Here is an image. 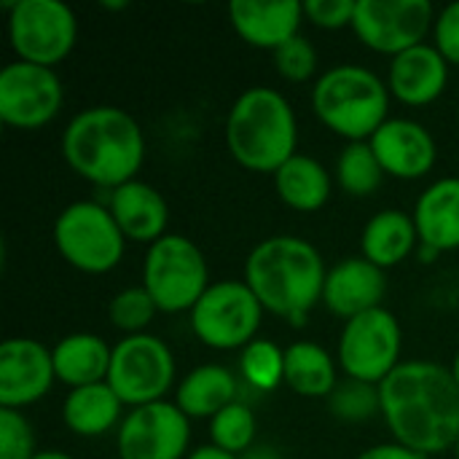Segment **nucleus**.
I'll return each instance as SVG.
<instances>
[{
  "instance_id": "obj_4",
  "label": "nucleus",
  "mask_w": 459,
  "mask_h": 459,
  "mask_svg": "<svg viewBox=\"0 0 459 459\" xmlns=\"http://www.w3.org/2000/svg\"><path fill=\"white\" fill-rule=\"evenodd\" d=\"M231 159L250 172L274 175L299 151V121L285 94L272 86L245 89L223 126Z\"/></svg>"
},
{
  "instance_id": "obj_21",
  "label": "nucleus",
  "mask_w": 459,
  "mask_h": 459,
  "mask_svg": "<svg viewBox=\"0 0 459 459\" xmlns=\"http://www.w3.org/2000/svg\"><path fill=\"white\" fill-rule=\"evenodd\" d=\"M420 245L438 253L459 250V178L430 183L411 210Z\"/></svg>"
},
{
  "instance_id": "obj_11",
  "label": "nucleus",
  "mask_w": 459,
  "mask_h": 459,
  "mask_svg": "<svg viewBox=\"0 0 459 459\" xmlns=\"http://www.w3.org/2000/svg\"><path fill=\"white\" fill-rule=\"evenodd\" d=\"M403 331L398 317L379 307L360 317H352L344 323L339 333L336 360L347 379L382 385L403 360Z\"/></svg>"
},
{
  "instance_id": "obj_9",
  "label": "nucleus",
  "mask_w": 459,
  "mask_h": 459,
  "mask_svg": "<svg viewBox=\"0 0 459 459\" xmlns=\"http://www.w3.org/2000/svg\"><path fill=\"white\" fill-rule=\"evenodd\" d=\"M264 312L245 280H218L191 309V331L210 350L242 352L258 339Z\"/></svg>"
},
{
  "instance_id": "obj_3",
  "label": "nucleus",
  "mask_w": 459,
  "mask_h": 459,
  "mask_svg": "<svg viewBox=\"0 0 459 459\" xmlns=\"http://www.w3.org/2000/svg\"><path fill=\"white\" fill-rule=\"evenodd\" d=\"M62 156L78 178L113 191L137 180L145 161V134L137 118L124 108L94 105L67 121Z\"/></svg>"
},
{
  "instance_id": "obj_32",
  "label": "nucleus",
  "mask_w": 459,
  "mask_h": 459,
  "mask_svg": "<svg viewBox=\"0 0 459 459\" xmlns=\"http://www.w3.org/2000/svg\"><path fill=\"white\" fill-rule=\"evenodd\" d=\"M156 312H159V307L153 304L151 293H148L143 285L118 290V293L110 299V307H108L110 323H113L118 331H124L126 336L148 333L145 328L153 323Z\"/></svg>"
},
{
  "instance_id": "obj_28",
  "label": "nucleus",
  "mask_w": 459,
  "mask_h": 459,
  "mask_svg": "<svg viewBox=\"0 0 459 459\" xmlns=\"http://www.w3.org/2000/svg\"><path fill=\"white\" fill-rule=\"evenodd\" d=\"M336 183L352 199H366L379 191L382 180L387 178L371 143H347L336 159Z\"/></svg>"
},
{
  "instance_id": "obj_6",
  "label": "nucleus",
  "mask_w": 459,
  "mask_h": 459,
  "mask_svg": "<svg viewBox=\"0 0 459 459\" xmlns=\"http://www.w3.org/2000/svg\"><path fill=\"white\" fill-rule=\"evenodd\" d=\"M140 285L151 293L159 312L180 315L191 312L212 282L204 253L188 237L167 234L148 247Z\"/></svg>"
},
{
  "instance_id": "obj_14",
  "label": "nucleus",
  "mask_w": 459,
  "mask_h": 459,
  "mask_svg": "<svg viewBox=\"0 0 459 459\" xmlns=\"http://www.w3.org/2000/svg\"><path fill=\"white\" fill-rule=\"evenodd\" d=\"M191 420L175 401L129 409L116 430L118 459H186L191 455Z\"/></svg>"
},
{
  "instance_id": "obj_39",
  "label": "nucleus",
  "mask_w": 459,
  "mask_h": 459,
  "mask_svg": "<svg viewBox=\"0 0 459 459\" xmlns=\"http://www.w3.org/2000/svg\"><path fill=\"white\" fill-rule=\"evenodd\" d=\"M239 459H282V455L274 446H269V444H255L253 449H247Z\"/></svg>"
},
{
  "instance_id": "obj_31",
  "label": "nucleus",
  "mask_w": 459,
  "mask_h": 459,
  "mask_svg": "<svg viewBox=\"0 0 459 459\" xmlns=\"http://www.w3.org/2000/svg\"><path fill=\"white\" fill-rule=\"evenodd\" d=\"M328 411L339 422H366L382 414V398H379V385L358 382V379H344L336 385V390L328 395Z\"/></svg>"
},
{
  "instance_id": "obj_20",
  "label": "nucleus",
  "mask_w": 459,
  "mask_h": 459,
  "mask_svg": "<svg viewBox=\"0 0 459 459\" xmlns=\"http://www.w3.org/2000/svg\"><path fill=\"white\" fill-rule=\"evenodd\" d=\"M108 210L116 218L126 242L153 245L167 237L169 223V204L145 180H129L113 191H108Z\"/></svg>"
},
{
  "instance_id": "obj_8",
  "label": "nucleus",
  "mask_w": 459,
  "mask_h": 459,
  "mask_svg": "<svg viewBox=\"0 0 459 459\" xmlns=\"http://www.w3.org/2000/svg\"><path fill=\"white\" fill-rule=\"evenodd\" d=\"M8 43L16 59L56 67L78 40V19L62 0H8Z\"/></svg>"
},
{
  "instance_id": "obj_23",
  "label": "nucleus",
  "mask_w": 459,
  "mask_h": 459,
  "mask_svg": "<svg viewBox=\"0 0 459 459\" xmlns=\"http://www.w3.org/2000/svg\"><path fill=\"white\" fill-rule=\"evenodd\" d=\"M62 420L73 436L100 438L124 422V401L108 382L75 387L62 403Z\"/></svg>"
},
{
  "instance_id": "obj_38",
  "label": "nucleus",
  "mask_w": 459,
  "mask_h": 459,
  "mask_svg": "<svg viewBox=\"0 0 459 459\" xmlns=\"http://www.w3.org/2000/svg\"><path fill=\"white\" fill-rule=\"evenodd\" d=\"M186 459H239L237 455H229V452H223V449H218V446H212V444H207V446H196L191 455Z\"/></svg>"
},
{
  "instance_id": "obj_33",
  "label": "nucleus",
  "mask_w": 459,
  "mask_h": 459,
  "mask_svg": "<svg viewBox=\"0 0 459 459\" xmlns=\"http://www.w3.org/2000/svg\"><path fill=\"white\" fill-rule=\"evenodd\" d=\"M272 56H274V70L290 83H304L317 73V48L304 35H296Z\"/></svg>"
},
{
  "instance_id": "obj_42",
  "label": "nucleus",
  "mask_w": 459,
  "mask_h": 459,
  "mask_svg": "<svg viewBox=\"0 0 459 459\" xmlns=\"http://www.w3.org/2000/svg\"><path fill=\"white\" fill-rule=\"evenodd\" d=\"M449 368H452V374H455V382H457V387H459V352L455 355V363H452Z\"/></svg>"
},
{
  "instance_id": "obj_30",
  "label": "nucleus",
  "mask_w": 459,
  "mask_h": 459,
  "mask_svg": "<svg viewBox=\"0 0 459 459\" xmlns=\"http://www.w3.org/2000/svg\"><path fill=\"white\" fill-rule=\"evenodd\" d=\"M255 433H258V420L253 409L242 401H234L223 411H218L210 420V444L242 457L247 449L255 446Z\"/></svg>"
},
{
  "instance_id": "obj_15",
  "label": "nucleus",
  "mask_w": 459,
  "mask_h": 459,
  "mask_svg": "<svg viewBox=\"0 0 459 459\" xmlns=\"http://www.w3.org/2000/svg\"><path fill=\"white\" fill-rule=\"evenodd\" d=\"M56 382L51 350L38 339L13 336L0 344V406L22 411L48 395Z\"/></svg>"
},
{
  "instance_id": "obj_5",
  "label": "nucleus",
  "mask_w": 459,
  "mask_h": 459,
  "mask_svg": "<svg viewBox=\"0 0 459 459\" xmlns=\"http://www.w3.org/2000/svg\"><path fill=\"white\" fill-rule=\"evenodd\" d=\"M317 121L347 143H366L390 118V89L374 70L360 65L328 67L312 86Z\"/></svg>"
},
{
  "instance_id": "obj_17",
  "label": "nucleus",
  "mask_w": 459,
  "mask_h": 459,
  "mask_svg": "<svg viewBox=\"0 0 459 459\" xmlns=\"http://www.w3.org/2000/svg\"><path fill=\"white\" fill-rule=\"evenodd\" d=\"M387 296V277L385 269L374 266L363 255L344 258L328 269L323 304L331 315L342 317L344 323L360 317L371 309H379Z\"/></svg>"
},
{
  "instance_id": "obj_43",
  "label": "nucleus",
  "mask_w": 459,
  "mask_h": 459,
  "mask_svg": "<svg viewBox=\"0 0 459 459\" xmlns=\"http://www.w3.org/2000/svg\"><path fill=\"white\" fill-rule=\"evenodd\" d=\"M455 457L459 459V438H457V444H455Z\"/></svg>"
},
{
  "instance_id": "obj_24",
  "label": "nucleus",
  "mask_w": 459,
  "mask_h": 459,
  "mask_svg": "<svg viewBox=\"0 0 459 459\" xmlns=\"http://www.w3.org/2000/svg\"><path fill=\"white\" fill-rule=\"evenodd\" d=\"M51 358H54L56 382L75 390V387L108 382L113 347L97 333H70L54 344Z\"/></svg>"
},
{
  "instance_id": "obj_29",
  "label": "nucleus",
  "mask_w": 459,
  "mask_h": 459,
  "mask_svg": "<svg viewBox=\"0 0 459 459\" xmlns=\"http://www.w3.org/2000/svg\"><path fill=\"white\" fill-rule=\"evenodd\" d=\"M239 377L258 393H272L285 385V350L272 339H255L239 352Z\"/></svg>"
},
{
  "instance_id": "obj_41",
  "label": "nucleus",
  "mask_w": 459,
  "mask_h": 459,
  "mask_svg": "<svg viewBox=\"0 0 459 459\" xmlns=\"http://www.w3.org/2000/svg\"><path fill=\"white\" fill-rule=\"evenodd\" d=\"M102 8H105V11H124V8H126V3H124V0H105V3H102Z\"/></svg>"
},
{
  "instance_id": "obj_25",
  "label": "nucleus",
  "mask_w": 459,
  "mask_h": 459,
  "mask_svg": "<svg viewBox=\"0 0 459 459\" xmlns=\"http://www.w3.org/2000/svg\"><path fill=\"white\" fill-rule=\"evenodd\" d=\"M239 382L226 366L204 363L186 374L175 387V403L188 420H212L218 411L237 401Z\"/></svg>"
},
{
  "instance_id": "obj_13",
  "label": "nucleus",
  "mask_w": 459,
  "mask_h": 459,
  "mask_svg": "<svg viewBox=\"0 0 459 459\" xmlns=\"http://www.w3.org/2000/svg\"><path fill=\"white\" fill-rule=\"evenodd\" d=\"M65 105V86L54 67L22 59L0 70V121L5 126L35 132L51 124Z\"/></svg>"
},
{
  "instance_id": "obj_1",
  "label": "nucleus",
  "mask_w": 459,
  "mask_h": 459,
  "mask_svg": "<svg viewBox=\"0 0 459 459\" xmlns=\"http://www.w3.org/2000/svg\"><path fill=\"white\" fill-rule=\"evenodd\" d=\"M379 398L393 441L422 457L455 449L459 387L449 366L436 360H403L379 385Z\"/></svg>"
},
{
  "instance_id": "obj_36",
  "label": "nucleus",
  "mask_w": 459,
  "mask_h": 459,
  "mask_svg": "<svg viewBox=\"0 0 459 459\" xmlns=\"http://www.w3.org/2000/svg\"><path fill=\"white\" fill-rule=\"evenodd\" d=\"M433 46L452 67H459V0L438 11L433 24Z\"/></svg>"
},
{
  "instance_id": "obj_37",
  "label": "nucleus",
  "mask_w": 459,
  "mask_h": 459,
  "mask_svg": "<svg viewBox=\"0 0 459 459\" xmlns=\"http://www.w3.org/2000/svg\"><path fill=\"white\" fill-rule=\"evenodd\" d=\"M358 459H425L422 455L411 452L409 446L398 444V441H390V444H377L366 452H360Z\"/></svg>"
},
{
  "instance_id": "obj_22",
  "label": "nucleus",
  "mask_w": 459,
  "mask_h": 459,
  "mask_svg": "<svg viewBox=\"0 0 459 459\" xmlns=\"http://www.w3.org/2000/svg\"><path fill=\"white\" fill-rule=\"evenodd\" d=\"M414 250H420V234L406 210H382L363 226L360 255L385 272L403 264Z\"/></svg>"
},
{
  "instance_id": "obj_16",
  "label": "nucleus",
  "mask_w": 459,
  "mask_h": 459,
  "mask_svg": "<svg viewBox=\"0 0 459 459\" xmlns=\"http://www.w3.org/2000/svg\"><path fill=\"white\" fill-rule=\"evenodd\" d=\"M368 143L385 175L398 180H420L433 172L438 161L436 137L411 118H387Z\"/></svg>"
},
{
  "instance_id": "obj_40",
  "label": "nucleus",
  "mask_w": 459,
  "mask_h": 459,
  "mask_svg": "<svg viewBox=\"0 0 459 459\" xmlns=\"http://www.w3.org/2000/svg\"><path fill=\"white\" fill-rule=\"evenodd\" d=\"M35 459H73L70 455H65V452H59V449H43V452H38Z\"/></svg>"
},
{
  "instance_id": "obj_2",
  "label": "nucleus",
  "mask_w": 459,
  "mask_h": 459,
  "mask_svg": "<svg viewBox=\"0 0 459 459\" xmlns=\"http://www.w3.org/2000/svg\"><path fill=\"white\" fill-rule=\"evenodd\" d=\"M328 266L320 250L293 234L261 239L245 258V282L261 307L290 325H304L323 301Z\"/></svg>"
},
{
  "instance_id": "obj_19",
  "label": "nucleus",
  "mask_w": 459,
  "mask_h": 459,
  "mask_svg": "<svg viewBox=\"0 0 459 459\" xmlns=\"http://www.w3.org/2000/svg\"><path fill=\"white\" fill-rule=\"evenodd\" d=\"M449 67L452 65L433 43L414 46L390 59L387 89L398 102L409 108H425L444 94L449 83Z\"/></svg>"
},
{
  "instance_id": "obj_7",
  "label": "nucleus",
  "mask_w": 459,
  "mask_h": 459,
  "mask_svg": "<svg viewBox=\"0 0 459 459\" xmlns=\"http://www.w3.org/2000/svg\"><path fill=\"white\" fill-rule=\"evenodd\" d=\"M51 237L65 264L83 274L113 272L126 250V237L121 234L110 210L86 199L67 204L56 215Z\"/></svg>"
},
{
  "instance_id": "obj_27",
  "label": "nucleus",
  "mask_w": 459,
  "mask_h": 459,
  "mask_svg": "<svg viewBox=\"0 0 459 459\" xmlns=\"http://www.w3.org/2000/svg\"><path fill=\"white\" fill-rule=\"evenodd\" d=\"M339 385V360L317 342L285 347V387L301 398H328Z\"/></svg>"
},
{
  "instance_id": "obj_44",
  "label": "nucleus",
  "mask_w": 459,
  "mask_h": 459,
  "mask_svg": "<svg viewBox=\"0 0 459 459\" xmlns=\"http://www.w3.org/2000/svg\"><path fill=\"white\" fill-rule=\"evenodd\" d=\"M457 118H459V110H457Z\"/></svg>"
},
{
  "instance_id": "obj_26",
  "label": "nucleus",
  "mask_w": 459,
  "mask_h": 459,
  "mask_svg": "<svg viewBox=\"0 0 459 459\" xmlns=\"http://www.w3.org/2000/svg\"><path fill=\"white\" fill-rule=\"evenodd\" d=\"M274 191L285 207L296 212H317L333 194V178L315 156L296 153L274 172Z\"/></svg>"
},
{
  "instance_id": "obj_18",
  "label": "nucleus",
  "mask_w": 459,
  "mask_h": 459,
  "mask_svg": "<svg viewBox=\"0 0 459 459\" xmlns=\"http://www.w3.org/2000/svg\"><path fill=\"white\" fill-rule=\"evenodd\" d=\"M304 16V3L296 0H274V3H261V0H234L229 3V22L234 32L253 48L264 51H277L288 40H293L301 27Z\"/></svg>"
},
{
  "instance_id": "obj_34",
  "label": "nucleus",
  "mask_w": 459,
  "mask_h": 459,
  "mask_svg": "<svg viewBox=\"0 0 459 459\" xmlns=\"http://www.w3.org/2000/svg\"><path fill=\"white\" fill-rule=\"evenodd\" d=\"M35 433L16 409H0V459H35Z\"/></svg>"
},
{
  "instance_id": "obj_35",
  "label": "nucleus",
  "mask_w": 459,
  "mask_h": 459,
  "mask_svg": "<svg viewBox=\"0 0 459 459\" xmlns=\"http://www.w3.org/2000/svg\"><path fill=\"white\" fill-rule=\"evenodd\" d=\"M358 0H307L304 16L320 30H344L352 27Z\"/></svg>"
},
{
  "instance_id": "obj_10",
  "label": "nucleus",
  "mask_w": 459,
  "mask_h": 459,
  "mask_svg": "<svg viewBox=\"0 0 459 459\" xmlns=\"http://www.w3.org/2000/svg\"><path fill=\"white\" fill-rule=\"evenodd\" d=\"M175 374L178 366L169 344L153 333L124 336L113 344L108 385L129 409L164 401L175 387Z\"/></svg>"
},
{
  "instance_id": "obj_12",
  "label": "nucleus",
  "mask_w": 459,
  "mask_h": 459,
  "mask_svg": "<svg viewBox=\"0 0 459 459\" xmlns=\"http://www.w3.org/2000/svg\"><path fill=\"white\" fill-rule=\"evenodd\" d=\"M436 16L430 0H358L352 32L366 48L393 59L428 43Z\"/></svg>"
}]
</instances>
